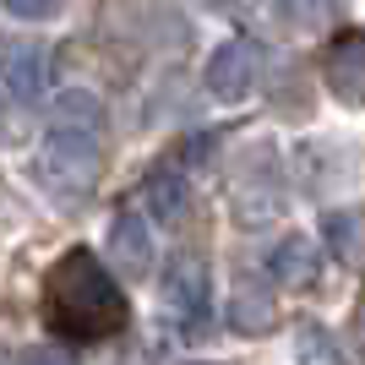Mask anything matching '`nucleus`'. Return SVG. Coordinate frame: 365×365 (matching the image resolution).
<instances>
[{
  "mask_svg": "<svg viewBox=\"0 0 365 365\" xmlns=\"http://www.w3.org/2000/svg\"><path fill=\"white\" fill-rule=\"evenodd\" d=\"M125 294L93 251H66L44 278V322L71 344H104L125 327Z\"/></svg>",
  "mask_w": 365,
  "mask_h": 365,
  "instance_id": "obj_1",
  "label": "nucleus"
},
{
  "mask_svg": "<svg viewBox=\"0 0 365 365\" xmlns=\"http://www.w3.org/2000/svg\"><path fill=\"white\" fill-rule=\"evenodd\" d=\"M98 164H104V104L71 88L38 142V180L55 202H82L98 180Z\"/></svg>",
  "mask_w": 365,
  "mask_h": 365,
  "instance_id": "obj_2",
  "label": "nucleus"
},
{
  "mask_svg": "<svg viewBox=\"0 0 365 365\" xmlns=\"http://www.w3.org/2000/svg\"><path fill=\"white\" fill-rule=\"evenodd\" d=\"M164 317L175 322L180 338L207 333V317H213V278H207V262L191 257V251L169 257V267H164Z\"/></svg>",
  "mask_w": 365,
  "mask_h": 365,
  "instance_id": "obj_3",
  "label": "nucleus"
},
{
  "mask_svg": "<svg viewBox=\"0 0 365 365\" xmlns=\"http://www.w3.org/2000/svg\"><path fill=\"white\" fill-rule=\"evenodd\" d=\"M257 76H262V44L257 38H229L207 61V93L224 98V104H240L245 93L257 88Z\"/></svg>",
  "mask_w": 365,
  "mask_h": 365,
  "instance_id": "obj_4",
  "label": "nucleus"
},
{
  "mask_svg": "<svg viewBox=\"0 0 365 365\" xmlns=\"http://www.w3.org/2000/svg\"><path fill=\"white\" fill-rule=\"evenodd\" d=\"M0 76H6L11 98L38 104L49 93V49L38 44V38H11V44L0 49Z\"/></svg>",
  "mask_w": 365,
  "mask_h": 365,
  "instance_id": "obj_5",
  "label": "nucleus"
},
{
  "mask_svg": "<svg viewBox=\"0 0 365 365\" xmlns=\"http://www.w3.org/2000/svg\"><path fill=\"white\" fill-rule=\"evenodd\" d=\"M109 257H115V273H125V278L153 273V235H148L137 207H120V213H115V224H109Z\"/></svg>",
  "mask_w": 365,
  "mask_h": 365,
  "instance_id": "obj_6",
  "label": "nucleus"
},
{
  "mask_svg": "<svg viewBox=\"0 0 365 365\" xmlns=\"http://www.w3.org/2000/svg\"><path fill=\"white\" fill-rule=\"evenodd\" d=\"M322 71H327V88H333L338 98H354V104H360L365 98V28L338 33L333 44H327Z\"/></svg>",
  "mask_w": 365,
  "mask_h": 365,
  "instance_id": "obj_7",
  "label": "nucleus"
},
{
  "mask_svg": "<svg viewBox=\"0 0 365 365\" xmlns=\"http://www.w3.org/2000/svg\"><path fill=\"white\" fill-rule=\"evenodd\" d=\"M273 322H278L273 289H267L262 278L240 273V278H235V294H229V327H235V333L262 338V333H273Z\"/></svg>",
  "mask_w": 365,
  "mask_h": 365,
  "instance_id": "obj_8",
  "label": "nucleus"
},
{
  "mask_svg": "<svg viewBox=\"0 0 365 365\" xmlns=\"http://www.w3.org/2000/svg\"><path fill=\"white\" fill-rule=\"evenodd\" d=\"M267 273H273V284H284V289H311L317 273H322V257L305 235H289V240H278L273 251H267Z\"/></svg>",
  "mask_w": 365,
  "mask_h": 365,
  "instance_id": "obj_9",
  "label": "nucleus"
},
{
  "mask_svg": "<svg viewBox=\"0 0 365 365\" xmlns=\"http://www.w3.org/2000/svg\"><path fill=\"white\" fill-rule=\"evenodd\" d=\"M142 197H148V213L158 218V224H180L185 207H191V185H185L180 169H153L148 185H142Z\"/></svg>",
  "mask_w": 365,
  "mask_h": 365,
  "instance_id": "obj_10",
  "label": "nucleus"
},
{
  "mask_svg": "<svg viewBox=\"0 0 365 365\" xmlns=\"http://www.w3.org/2000/svg\"><path fill=\"white\" fill-rule=\"evenodd\" d=\"M360 240H365L360 213H327V245L338 262H360Z\"/></svg>",
  "mask_w": 365,
  "mask_h": 365,
  "instance_id": "obj_11",
  "label": "nucleus"
},
{
  "mask_svg": "<svg viewBox=\"0 0 365 365\" xmlns=\"http://www.w3.org/2000/svg\"><path fill=\"white\" fill-rule=\"evenodd\" d=\"M294 349H300V365H344V360H338L333 333L317 327V322H305L300 333H294Z\"/></svg>",
  "mask_w": 365,
  "mask_h": 365,
  "instance_id": "obj_12",
  "label": "nucleus"
},
{
  "mask_svg": "<svg viewBox=\"0 0 365 365\" xmlns=\"http://www.w3.org/2000/svg\"><path fill=\"white\" fill-rule=\"evenodd\" d=\"M11 16H22V22H49V16L66 11V0H0Z\"/></svg>",
  "mask_w": 365,
  "mask_h": 365,
  "instance_id": "obj_13",
  "label": "nucleus"
},
{
  "mask_svg": "<svg viewBox=\"0 0 365 365\" xmlns=\"http://www.w3.org/2000/svg\"><path fill=\"white\" fill-rule=\"evenodd\" d=\"M16 365H66V360H61L55 349H28V354H22Z\"/></svg>",
  "mask_w": 365,
  "mask_h": 365,
  "instance_id": "obj_14",
  "label": "nucleus"
},
{
  "mask_svg": "<svg viewBox=\"0 0 365 365\" xmlns=\"http://www.w3.org/2000/svg\"><path fill=\"white\" fill-rule=\"evenodd\" d=\"M354 354H360V360H365V311H360V317H354Z\"/></svg>",
  "mask_w": 365,
  "mask_h": 365,
  "instance_id": "obj_15",
  "label": "nucleus"
}]
</instances>
